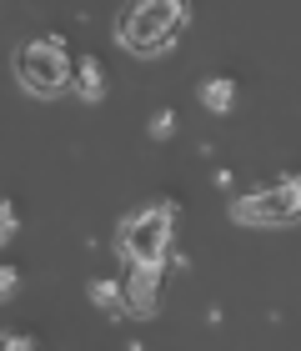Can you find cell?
Returning <instances> with one entry per match:
<instances>
[{"label": "cell", "instance_id": "obj_1", "mask_svg": "<svg viewBox=\"0 0 301 351\" xmlns=\"http://www.w3.org/2000/svg\"><path fill=\"white\" fill-rule=\"evenodd\" d=\"M191 25V0H131L116 15V40L131 56H166Z\"/></svg>", "mask_w": 301, "mask_h": 351}, {"label": "cell", "instance_id": "obj_2", "mask_svg": "<svg viewBox=\"0 0 301 351\" xmlns=\"http://www.w3.org/2000/svg\"><path fill=\"white\" fill-rule=\"evenodd\" d=\"M176 206H141V211H131L121 221L116 231V251L121 261H141V266H161L171 256V241H176Z\"/></svg>", "mask_w": 301, "mask_h": 351}, {"label": "cell", "instance_id": "obj_3", "mask_svg": "<svg viewBox=\"0 0 301 351\" xmlns=\"http://www.w3.org/2000/svg\"><path fill=\"white\" fill-rule=\"evenodd\" d=\"M15 81L30 95H60L75 81V60L66 56V40L60 36H36L15 51Z\"/></svg>", "mask_w": 301, "mask_h": 351}, {"label": "cell", "instance_id": "obj_4", "mask_svg": "<svg viewBox=\"0 0 301 351\" xmlns=\"http://www.w3.org/2000/svg\"><path fill=\"white\" fill-rule=\"evenodd\" d=\"M231 216H236V226H261V231L296 226V221H301V176L256 186L251 196H236L231 201Z\"/></svg>", "mask_w": 301, "mask_h": 351}, {"label": "cell", "instance_id": "obj_5", "mask_svg": "<svg viewBox=\"0 0 301 351\" xmlns=\"http://www.w3.org/2000/svg\"><path fill=\"white\" fill-rule=\"evenodd\" d=\"M121 281H125V316H136V322H151V316L161 311V266L125 261Z\"/></svg>", "mask_w": 301, "mask_h": 351}, {"label": "cell", "instance_id": "obj_6", "mask_svg": "<svg viewBox=\"0 0 301 351\" xmlns=\"http://www.w3.org/2000/svg\"><path fill=\"white\" fill-rule=\"evenodd\" d=\"M75 95H81L86 106H101L106 101V66H101V56H81L75 60Z\"/></svg>", "mask_w": 301, "mask_h": 351}, {"label": "cell", "instance_id": "obj_7", "mask_svg": "<svg viewBox=\"0 0 301 351\" xmlns=\"http://www.w3.org/2000/svg\"><path fill=\"white\" fill-rule=\"evenodd\" d=\"M91 301H96L106 316H125V281L121 276H96L91 281Z\"/></svg>", "mask_w": 301, "mask_h": 351}, {"label": "cell", "instance_id": "obj_8", "mask_svg": "<svg viewBox=\"0 0 301 351\" xmlns=\"http://www.w3.org/2000/svg\"><path fill=\"white\" fill-rule=\"evenodd\" d=\"M201 106L211 110V116H226L236 106V81L231 75H211V81H201Z\"/></svg>", "mask_w": 301, "mask_h": 351}, {"label": "cell", "instance_id": "obj_9", "mask_svg": "<svg viewBox=\"0 0 301 351\" xmlns=\"http://www.w3.org/2000/svg\"><path fill=\"white\" fill-rule=\"evenodd\" d=\"M15 231H21V211H15L10 201H0V246H5Z\"/></svg>", "mask_w": 301, "mask_h": 351}, {"label": "cell", "instance_id": "obj_10", "mask_svg": "<svg viewBox=\"0 0 301 351\" xmlns=\"http://www.w3.org/2000/svg\"><path fill=\"white\" fill-rule=\"evenodd\" d=\"M166 136H176V110H156L151 116V141H166Z\"/></svg>", "mask_w": 301, "mask_h": 351}, {"label": "cell", "instance_id": "obj_11", "mask_svg": "<svg viewBox=\"0 0 301 351\" xmlns=\"http://www.w3.org/2000/svg\"><path fill=\"white\" fill-rule=\"evenodd\" d=\"M15 291H21V271H15V266H5V261H0V301H10Z\"/></svg>", "mask_w": 301, "mask_h": 351}, {"label": "cell", "instance_id": "obj_12", "mask_svg": "<svg viewBox=\"0 0 301 351\" xmlns=\"http://www.w3.org/2000/svg\"><path fill=\"white\" fill-rule=\"evenodd\" d=\"M0 346H10V351H30V346H36V337H25V331H5V337H0Z\"/></svg>", "mask_w": 301, "mask_h": 351}]
</instances>
